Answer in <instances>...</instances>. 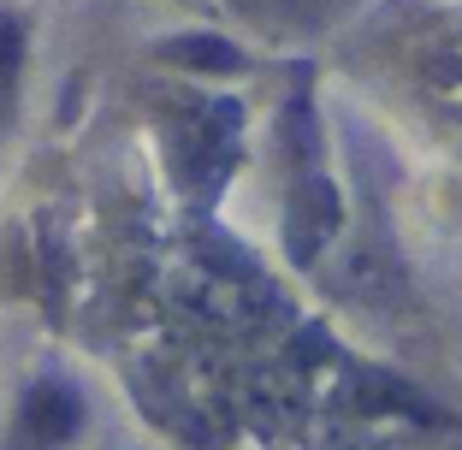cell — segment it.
Returning <instances> with one entry per match:
<instances>
[{
	"mask_svg": "<svg viewBox=\"0 0 462 450\" xmlns=\"http://www.w3.org/2000/svg\"><path fill=\"white\" fill-rule=\"evenodd\" d=\"M78 421H83L78 391H66V385H54V380L24 397V433L36 438V445H66V438L78 433Z\"/></svg>",
	"mask_w": 462,
	"mask_h": 450,
	"instance_id": "obj_1",
	"label": "cell"
},
{
	"mask_svg": "<svg viewBox=\"0 0 462 450\" xmlns=\"http://www.w3.org/2000/svg\"><path fill=\"white\" fill-rule=\"evenodd\" d=\"M18 60H24V30H18L13 18L0 13V83L18 71Z\"/></svg>",
	"mask_w": 462,
	"mask_h": 450,
	"instance_id": "obj_3",
	"label": "cell"
},
{
	"mask_svg": "<svg viewBox=\"0 0 462 450\" xmlns=\"http://www.w3.org/2000/svg\"><path fill=\"white\" fill-rule=\"evenodd\" d=\"M161 54L178 60V66H202V71H237V48L219 36H178V41H161Z\"/></svg>",
	"mask_w": 462,
	"mask_h": 450,
	"instance_id": "obj_2",
	"label": "cell"
}]
</instances>
